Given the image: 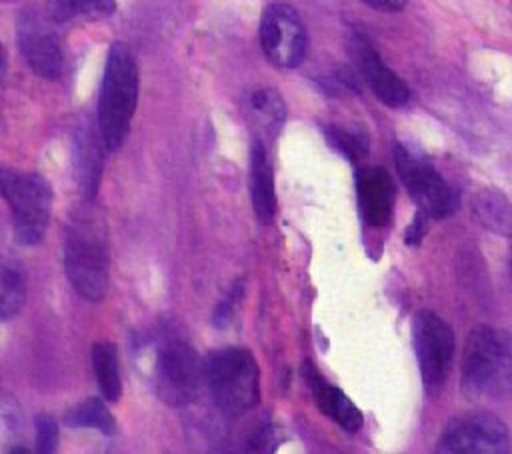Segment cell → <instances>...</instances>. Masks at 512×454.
I'll list each match as a JSON object with an SVG mask.
<instances>
[{
  "instance_id": "obj_1",
  "label": "cell",
  "mask_w": 512,
  "mask_h": 454,
  "mask_svg": "<svg viewBox=\"0 0 512 454\" xmlns=\"http://www.w3.org/2000/svg\"><path fill=\"white\" fill-rule=\"evenodd\" d=\"M64 268L72 288L88 302L104 300L110 284L106 220L90 204L78 206L64 230Z\"/></svg>"
},
{
  "instance_id": "obj_2",
  "label": "cell",
  "mask_w": 512,
  "mask_h": 454,
  "mask_svg": "<svg viewBox=\"0 0 512 454\" xmlns=\"http://www.w3.org/2000/svg\"><path fill=\"white\" fill-rule=\"evenodd\" d=\"M462 390L468 398L502 400L512 396V334L478 324L462 354Z\"/></svg>"
},
{
  "instance_id": "obj_3",
  "label": "cell",
  "mask_w": 512,
  "mask_h": 454,
  "mask_svg": "<svg viewBox=\"0 0 512 454\" xmlns=\"http://www.w3.org/2000/svg\"><path fill=\"white\" fill-rule=\"evenodd\" d=\"M138 102V68L130 48L114 42L106 56L98 96V130L108 150L122 146Z\"/></svg>"
},
{
  "instance_id": "obj_4",
  "label": "cell",
  "mask_w": 512,
  "mask_h": 454,
  "mask_svg": "<svg viewBox=\"0 0 512 454\" xmlns=\"http://www.w3.org/2000/svg\"><path fill=\"white\" fill-rule=\"evenodd\" d=\"M206 384L216 408L230 416H242L258 404L260 370L256 358L238 346L212 352L204 362Z\"/></svg>"
},
{
  "instance_id": "obj_5",
  "label": "cell",
  "mask_w": 512,
  "mask_h": 454,
  "mask_svg": "<svg viewBox=\"0 0 512 454\" xmlns=\"http://www.w3.org/2000/svg\"><path fill=\"white\" fill-rule=\"evenodd\" d=\"M2 196L10 206L14 218V232L20 244L34 246L44 238L50 210V184L34 172H2Z\"/></svg>"
},
{
  "instance_id": "obj_6",
  "label": "cell",
  "mask_w": 512,
  "mask_h": 454,
  "mask_svg": "<svg viewBox=\"0 0 512 454\" xmlns=\"http://www.w3.org/2000/svg\"><path fill=\"white\" fill-rule=\"evenodd\" d=\"M394 162L404 188L418 204V210L430 218H446L458 208L456 190L440 176V172L422 156H416L406 146H394Z\"/></svg>"
},
{
  "instance_id": "obj_7",
  "label": "cell",
  "mask_w": 512,
  "mask_h": 454,
  "mask_svg": "<svg viewBox=\"0 0 512 454\" xmlns=\"http://www.w3.org/2000/svg\"><path fill=\"white\" fill-rule=\"evenodd\" d=\"M202 380H206L204 364L190 344L172 338L160 346L156 356V392L166 404H190Z\"/></svg>"
},
{
  "instance_id": "obj_8",
  "label": "cell",
  "mask_w": 512,
  "mask_h": 454,
  "mask_svg": "<svg viewBox=\"0 0 512 454\" xmlns=\"http://www.w3.org/2000/svg\"><path fill=\"white\" fill-rule=\"evenodd\" d=\"M412 342L422 384L428 394H436L444 386L452 368V328L432 310H420L412 320Z\"/></svg>"
},
{
  "instance_id": "obj_9",
  "label": "cell",
  "mask_w": 512,
  "mask_h": 454,
  "mask_svg": "<svg viewBox=\"0 0 512 454\" xmlns=\"http://www.w3.org/2000/svg\"><path fill=\"white\" fill-rule=\"evenodd\" d=\"M508 426L488 412H468L452 418L442 430L436 452L444 454H504L510 450Z\"/></svg>"
},
{
  "instance_id": "obj_10",
  "label": "cell",
  "mask_w": 512,
  "mask_h": 454,
  "mask_svg": "<svg viewBox=\"0 0 512 454\" xmlns=\"http://www.w3.org/2000/svg\"><path fill=\"white\" fill-rule=\"evenodd\" d=\"M260 46L268 62L278 68H294L302 62L306 54V30L292 6L272 2L264 8Z\"/></svg>"
},
{
  "instance_id": "obj_11",
  "label": "cell",
  "mask_w": 512,
  "mask_h": 454,
  "mask_svg": "<svg viewBox=\"0 0 512 454\" xmlns=\"http://www.w3.org/2000/svg\"><path fill=\"white\" fill-rule=\"evenodd\" d=\"M16 38L26 64L46 80H56L62 74V48L56 32L38 10L26 8L16 22Z\"/></svg>"
},
{
  "instance_id": "obj_12",
  "label": "cell",
  "mask_w": 512,
  "mask_h": 454,
  "mask_svg": "<svg viewBox=\"0 0 512 454\" xmlns=\"http://www.w3.org/2000/svg\"><path fill=\"white\" fill-rule=\"evenodd\" d=\"M346 46L358 74L364 78V82L370 86L380 102L392 108H400L408 102L410 90L404 80L384 64L380 54L362 34L350 32Z\"/></svg>"
},
{
  "instance_id": "obj_13",
  "label": "cell",
  "mask_w": 512,
  "mask_h": 454,
  "mask_svg": "<svg viewBox=\"0 0 512 454\" xmlns=\"http://www.w3.org/2000/svg\"><path fill=\"white\" fill-rule=\"evenodd\" d=\"M356 196L362 220L382 228L392 220L396 188L390 174L378 166H364L356 172Z\"/></svg>"
},
{
  "instance_id": "obj_14",
  "label": "cell",
  "mask_w": 512,
  "mask_h": 454,
  "mask_svg": "<svg viewBox=\"0 0 512 454\" xmlns=\"http://www.w3.org/2000/svg\"><path fill=\"white\" fill-rule=\"evenodd\" d=\"M304 376L308 378L316 406L320 408L322 414H326L332 422H336L346 432H358L362 428L364 420L356 404L340 388L328 384L322 376H318L310 362L306 364Z\"/></svg>"
},
{
  "instance_id": "obj_15",
  "label": "cell",
  "mask_w": 512,
  "mask_h": 454,
  "mask_svg": "<svg viewBox=\"0 0 512 454\" xmlns=\"http://www.w3.org/2000/svg\"><path fill=\"white\" fill-rule=\"evenodd\" d=\"M250 196L254 216L262 224H270L276 214L274 174L268 160V150L262 140H254L250 148Z\"/></svg>"
},
{
  "instance_id": "obj_16",
  "label": "cell",
  "mask_w": 512,
  "mask_h": 454,
  "mask_svg": "<svg viewBox=\"0 0 512 454\" xmlns=\"http://www.w3.org/2000/svg\"><path fill=\"white\" fill-rule=\"evenodd\" d=\"M92 370L102 396L108 402H118L122 396V378L118 366V352L114 344L96 342L92 346Z\"/></svg>"
},
{
  "instance_id": "obj_17",
  "label": "cell",
  "mask_w": 512,
  "mask_h": 454,
  "mask_svg": "<svg viewBox=\"0 0 512 454\" xmlns=\"http://www.w3.org/2000/svg\"><path fill=\"white\" fill-rule=\"evenodd\" d=\"M248 112L258 130L274 136L286 120V104L274 88L254 90L248 98Z\"/></svg>"
},
{
  "instance_id": "obj_18",
  "label": "cell",
  "mask_w": 512,
  "mask_h": 454,
  "mask_svg": "<svg viewBox=\"0 0 512 454\" xmlns=\"http://www.w3.org/2000/svg\"><path fill=\"white\" fill-rule=\"evenodd\" d=\"M26 302V276L16 260H4L0 272V316L14 318Z\"/></svg>"
},
{
  "instance_id": "obj_19",
  "label": "cell",
  "mask_w": 512,
  "mask_h": 454,
  "mask_svg": "<svg viewBox=\"0 0 512 454\" xmlns=\"http://www.w3.org/2000/svg\"><path fill=\"white\" fill-rule=\"evenodd\" d=\"M66 424L74 426V428H94L106 436L114 434V430H116V422H114L112 414L108 412L106 404L96 396L78 404L66 416Z\"/></svg>"
},
{
  "instance_id": "obj_20",
  "label": "cell",
  "mask_w": 512,
  "mask_h": 454,
  "mask_svg": "<svg viewBox=\"0 0 512 454\" xmlns=\"http://www.w3.org/2000/svg\"><path fill=\"white\" fill-rule=\"evenodd\" d=\"M52 10L60 22L74 16H108L114 12V0H54Z\"/></svg>"
},
{
  "instance_id": "obj_21",
  "label": "cell",
  "mask_w": 512,
  "mask_h": 454,
  "mask_svg": "<svg viewBox=\"0 0 512 454\" xmlns=\"http://www.w3.org/2000/svg\"><path fill=\"white\" fill-rule=\"evenodd\" d=\"M100 150L94 144V138H82L80 136V152L76 156L78 160V174H80V182L84 184V190L88 196H92L96 192V184H98V172H100Z\"/></svg>"
},
{
  "instance_id": "obj_22",
  "label": "cell",
  "mask_w": 512,
  "mask_h": 454,
  "mask_svg": "<svg viewBox=\"0 0 512 454\" xmlns=\"http://www.w3.org/2000/svg\"><path fill=\"white\" fill-rule=\"evenodd\" d=\"M326 140L334 150L342 152L350 160H358L368 152V144L362 136L348 132L344 128H338V126L326 128Z\"/></svg>"
},
{
  "instance_id": "obj_23",
  "label": "cell",
  "mask_w": 512,
  "mask_h": 454,
  "mask_svg": "<svg viewBox=\"0 0 512 454\" xmlns=\"http://www.w3.org/2000/svg\"><path fill=\"white\" fill-rule=\"evenodd\" d=\"M478 210H480V218L486 224H490L492 228H498V230H506V222L510 220V210H508L506 202H502V198L486 194L484 200H480Z\"/></svg>"
},
{
  "instance_id": "obj_24",
  "label": "cell",
  "mask_w": 512,
  "mask_h": 454,
  "mask_svg": "<svg viewBox=\"0 0 512 454\" xmlns=\"http://www.w3.org/2000/svg\"><path fill=\"white\" fill-rule=\"evenodd\" d=\"M36 428V448L42 454L54 452L58 444V424L50 414H38L34 418Z\"/></svg>"
},
{
  "instance_id": "obj_25",
  "label": "cell",
  "mask_w": 512,
  "mask_h": 454,
  "mask_svg": "<svg viewBox=\"0 0 512 454\" xmlns=\"http://www.w3.org/2000/svg\"><path fill=\"white\" fill-rule=\"evenodd\" d=\"M428 218H430V216H428L426 212H422V210H418V212L414 214L410 226L406 228V236H404L406 244H410V246L420 244V240H422L424 234H426V222H428Z\"/></svg>"
},
{
  "instance_id": "obj_26",
  "label": "cell",
  "mask_w": 512,
  "mask_h": 454,
  "mask_svg": "<svg viewBox=\"0 0 512 454\" xmlns=\"http://www.w3.org/2000/svg\"><path fill=\"white\" fill-rule=\"evenodd\" d=\"M276 442V438H274V428L270 426V424H266V426H262V428H258V432H254V436L250 438V448L252 450H258V452H266V450H270L272 448V444Z\"/></svg>"
},
{
  "instance_id": "obj_27",
  "label": "cell",
  "mask_w": 512,
  "mask_h": 454,
  "mask_svg": "<svg viewBox=\"0 0 512 454\" xmlns=\"http://www.w3.org/2000/svg\"><path fill=\"white\" fill-rule=\"evenodd\" d=\"M232 306H234V296L232 298H226L218 308H216V312H214V324L216 326H226L228 322H230V318H232Z\"/></svg>"
},
{
  "instance_id": "obj_28",
  "label": "cell",
  "mask_w": 512,
  "mask_h": 454,
  "mask_svg": "<svg viewBox=\"0 0 512 454\" xmlns=\"http://www.w3.org/2000/svg\"><path fill=\"white\" fill-rule=\"evenodd\" d=\"M366 4H370L376 10H384V12H396L402 10L406 6L408 0H362Z\"/></svg>"
},
{
  "instance_id": "obj_29",
  "label": "cell",
  "mask_w": 512,
  "mask_h": 454,
  "mask_svg": "<svg viewBox=\"0 0 512 454\" xmlns=\"http://www.w3.org/2000/svg\"><path fill=\"white\" fill-rule=\"evenodd\" d=\"M4 2H10V0H4Z\"/></svg>"
}]
</instances>
